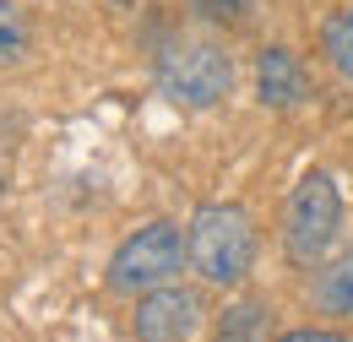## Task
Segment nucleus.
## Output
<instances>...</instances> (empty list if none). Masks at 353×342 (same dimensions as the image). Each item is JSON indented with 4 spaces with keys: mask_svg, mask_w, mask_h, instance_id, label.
I'll list each match as a JSON object with an SVG mask.
<instances>
[{
    "mask_svg": "<svg viewBox=\"0 0 353 342\" xmlns=\"http://www.w3.org/2000/svg\"><path fill=\"white\" fill-rule=\"evenodd\" d=\"M185 261L207 288H239L256 272V217L239 201H207L185 223Z\"/></svg>",
    "mask_w": 353,
    "mask_h": 342,
    "instance_id": "f257e3e1",
    "label": "nucleus"
},
{
    "mask_svg": "<svg viewBox=\"0 0 353 342\" xmlns=\"http://www.w3.org/2000/svg\"><path fill=\"white\" fill-rule=\"evenodd\" d=\"M343 234V196H337V179L326 169L299 174V185L288 190L283 201V256L294 266H321L326 250L337 245Z\"/></svg>",
    "mask_w": 353,
    "mask_h": 342,
    "instance_id": "f03ea898",
    "label": "nucleus"
},
{
    "mask_svg": "<svg viewBox=\"0 0 353 342\" xmlns=\"http://www.w3.org/2000/svg\"><path fill=\"white\" fill-rule=\"evenodd\" d=\"M190 261H185V228L169 223V217H158V223H141L136 234L120 239V250L109 256V272H103V283H109V294H147V288H163V283H179V272H185Z\"/></svg>",
    "mask_w": 353,
    "mask_h": 342,
    "instance_id": "7ed1b4c3",
    "label": "nucleus"
},
{
    "mask_svg": "<svg viewBox=\"0 0 353 342\" xmlns=\"http://www.w3.org/2000/svg\"><path fill=\"white\" fill-rule=\"evenodd\" d=\"M158 92L174 109H218L234 92V60L212 39H179L158 54Z\"/></svg>",
    "mask_w": 353,
    "mask_h": 342,
    "instance_id": "20e7f679",
    "label": "nucleus"
},
{
    "mask_svg": "<svg viewBox=\"0 0 353 342\" xmlns=\"http://www.w3.org/2000/svg\"><path fill=\"white\" fill-rule=\"evenodd\" d=\"M201 294L196 288H179V283H163V288H147L136 299L131 332L136 342H190L201 332Z\"/></svg>",
    "mask_w": 353,
    "mask_h": 342,
    "instance_id": "39448f33",
    "label": "nucleus"
},
{
    "mask_svg": "<svg viewBox=\"0 0 353 342\" xmlns=\"http://www.w3.org/2000/svg\"><path fill=\"white\" fill-rule=\"evenodd\" d=\"M256 98L266 109H299L310 98V71L288 43H266L256 54Z\"/></svg>",
    "mask_w": 353,
    "mask_h": 342,
    "instance_id": "423d86ee",
    "label": "nucleus"
},
{
    "mask_svg": "<svg viewBox=\"0 0 353 342\" xmlns=\"http://www.w3.org/2000/svg\"><path fill=\"white\" fill-rule=\"evenodd\" d=\"M266 337H272V304L261 294L223 304L218 326H212V342H266Z\"/></svg>",
    "mask_w": 353,
    "mask_h": 342,
    "instance_id": "0eeeda50",
    "label": "nucleus"
},
{
    "mask_svg": "<svg viewBox=\"0 0 353 342\" xmlns=\"http://www.w3.org/2000/svg\"><path fill=\"white\" fill-rule=\"evenodd\" d=\"M310 299H315L321 315H332V321H353V250H343V256L326 261V266H315Z\"/></svg>",
    "mask_w": 353,
    "mask_h": 342,
    "instance_id": "6e6552de",
    "label": "nucleus"
},
{
    "mask_svg": "<svg viewBox=\"0 0 353 342\" xmlns=\"http://www.w3.org/2000/svg\"><path fill=\"white\" fill-rule=\"evenodd\" d=\"M321 54L332 60L337 77L353 82V6H343V11L326 17V28H321Z\"/></svg>",
    "mask_w": 353,
    "mask_h": 342,
    "instance_id": "1a4fd4ad",
    "label": "nucleus"
},
{
    "mask_svg": "<svg viewBox=\"0 0 353 342\" xmlns=\"http://www.w3.org/2000/svg\"><path fill=\"white\" fill-rule=\"evenodd\" d=\"M22 54H28V22L17 0H0V66H17Z\"/></svg>",
    "mask_w": 353,
    "mask_h": 342,
    "instance_id": "9d476101",
    "label": "nucleus"
},
{
    "mask_svg": "<svg viewBox=\"0 0 353 342\" xmlns=\"http://www.w3.org/2000/svg\"><path fill=\"white\" fill-rule=\"evenodd\" d=\"M250 6H256V0H196V11H201L207 22H245Z\"/></svg>",
    "mask_w": 353,
    "mask_h": 342,
    "instance_id": "9b49d317",
    "label": "nucleus"
},
{
    "mask_svg": "<svg viewBox=\"0 0 353 342\" xmlns=\"http://www.w3.org/2000/svg\"><path fill=\"white\" fill-rule=\"evenodd\" d=\"M277 342H353L348 332H332V326H294V332H283Z\"/></svg>",
    "mask_w": 353,
    "mask_h": 342,
    "instance_id": "f8f14e48",
    "label": "nucleus"
},
{
    "mask_svg": "<svg viewBox=\"0 0 353 342\" xmlns=\"http://www.w3.org/2000/svg\"><path fill=\"white\" fill-rule=\"evenodd\" d=\"M0 212H6V174H0Z\"/></svg>",
    "mask_w": 353,
    "mask_h": 342,
    "instance_id": "ddd939ff",
    "label": "nucleus"
},
{
    "mask_svg": "<svg viewBox=\"0 0 353 342\" xmlns=\"http://www.w3.org/2000/svg\"><path fill=\"white\" fill-rule=\"evenodd\" d=\"M114 6H131V0H114Z\"/></svg>",
    "mask_w": 353,
    "mask_h": 342,
    "instance_id": "4468645a",
    "label": "nucleus"
}]
</instances>
